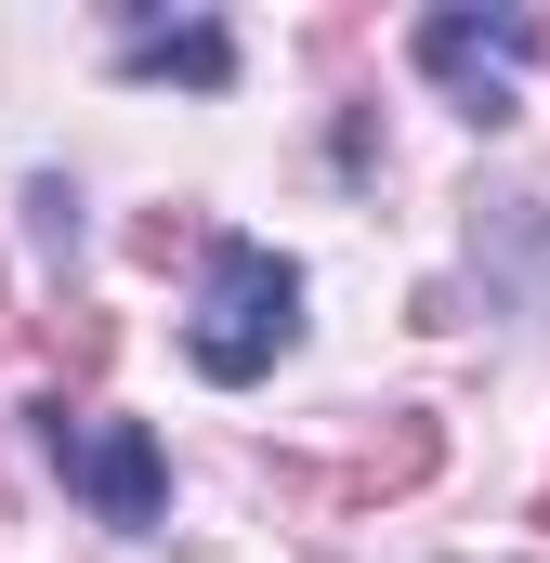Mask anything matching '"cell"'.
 Segmentation results:
<instances>
[{"instance_id":"1","label":"cell","mask_w":550,"mask_h":563,"mask_svg":"<svg viewBox=\"0 0 550 563\" xmlns=\"http://www.w3.org/2000/svg\"><path fill=\"white\" fill-rule=\"evenodd\" d=\"M301 341V263L263 250V236H210L197 250V314H184V354H197V380H263L275 354Z\"/></svg>"},{"instance_id":"2","label":"cell","mask_w":550,"mask_h":563,"mask_svg":"<svg viewBox=\"0 0 550 563\" xmlns=\"http://www.w3.org/2000/svg\"><path fill=\"white\" fill-rule=\"evenodd\" d=\"M40 459H53L106 525H132V538L170 511V459H157L144 420H106V407H66V394H53V407H40Z\"/></svg>"},{"instance_id":"3","label":"cell","mask_w":550,"mask_h":563,"mask_svg":"<svg viewBox=\"0 0 550 563\" xmlns=\"http://www.w3.org/2000/svg\"><path fill=\"white\" fill-rule=\"evenodd\" d=\"M538 53H550L538 13H419V79H446V106L485 119V132L525 106V66Z\"/></svg>"},{"instance_id":"4","label":"cell","mask_w":550,"mask_h":563,"mask_svg":"<svg viewBox=\"0 0 550 563\" xmlns=\"http://www.w3.org/2000/svg\"><path fill=\"white\" fill-rule=\"evenodd\" d=\"M432 459H446L432 420H394V445H367V459H341V472H275V485H288L301 511H367V498H407Z\"/></svg>"},{"instance_id":"5","label":"cell","mask_w":550,"mask_h":563,"mask_svg":"<svg viewBox=\"0 0 550 563\" xmlns=\"http://www.w3.org/2000/svg\"><path fill=\"white\" fill-rule=\"evenodd\" d=\"M119 66H132V79H184V92H223V79H237V40H223L210 13H132V26H119Z\"/></svg>"}]
</instances>
